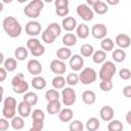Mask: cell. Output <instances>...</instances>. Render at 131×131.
<instances>
[{
  "label": "cell",
  "mask_w": 131,
  "mask_h": 131,
  "mask_svg": "<svg viewBox=\"0 0 131 131\" xmlns=\"http://www.w3.org/2000/svg\"><path fill=\"white\" fill-rule=\"evenodd\" d=\"M2 28L4 32L10 38H17L20 36L23 28L19 21L14 16H6L2 21Z\"/></svg>",
  "instance_id": "1"
},
{
  "label": "cell",
  "mask_w": 131,
  "mask_h": 131,
  "mask_svg": "<svg viewBox=\"0 0 131 131\" xmlns=\"http://www.w3.org/2000/svg\"><path fill=\"white\" fill-rule=\"evenodd\" d=\"M43 8H44V2L42 0H33L25 6L24 13L30 18H37L39 17Z\"/></svg>",
  "instance_id": "2"
},
{
  "label": "cell",
  "mask_w": 131,
  "mask_h": 131,
  "mask_svg": "<svg viewBox=\"0 0 131 131\" xmlns=\"http://www.w3.org/2000/svg\"><path fill=\"white\" fill-rule=\"evenodd\" d=\"M117 72V67L114 61L111 60H105L98 73V77L100 81H112L113 77L115 76Z\"/></svg>",
  "instance_id": "3"
},
{
  "label": "cell",
  "mask_w": 131,
  "mask_h": 131,
  "mask_svg": "<svg viewBox=\"0 0 131 131\" xmlns=\"http://www.w3.org/2000/svg\"><path fill=\"white\" fill-rule=\"evenodd\" d=\"M16 115V99L13 96H7L3 99L2 116L6 119H13Z\"/></svg>",
  "instance_id": "4"
},
{
  "label": "cell",
  "mask_w": 131,
  "mask_h": 131,
  "mask_svg": "<svg viewBox=\"0 0 131 131\" xmlns=\"http://www.w3.org/2000/svg\"><path fill=\"white\" fill-rule=\"evenodd\" d=\"M11 86L14 93L17 94H25L29 90V84L25 80V76L23 73H18L11 79Z\"/></svg>",
  "instance_id": "5"
},
{
  "label": "cell",
  "mask_w": 131,
  "mask_h": 131,
  "mask_svg": "<svg viewBox=\"0 0 131 131\" xmlns=\"http://www.w3.org/2000/svg\"><path fill=\"white\" fill-rule=\"evenodd\" d=\"M27 48L31 51L32 55L35 57L42 56L45 53V47L43 44H41L40 40L37 38H30L27 41Z\"/></svg>",
  "instance_id": "6"
},
{
  "label": "cell",
  "mask_w": 131,
  "mask_h": 131,
  "mask_svg": "<svg viewBox=\"0 0 131 131\" xmlns=\"http://www.w3.org/2000/svg\"><path fill=\"white\" fill-rule=\"evenodd\" d=\"M97 79V74L92 68H84L79 74V80L84 85H90Z\"/></svg>",
  "instance_id": "7"
},
{
  "label": "cell",
  "mask_w": 131,
  "mask_h": 131,
  "mask_svg": "<svg viewBox=\"0 0 131 131\" xmlns=\"http://www.w3.org/2000/svg\"><path fill=\"white\" fill-rule=\"evenodd\" d=\"M76 12L85 21H90L94 17V11H93V9L90 6H88L86 3L79 4L77 6V8H76Z\"/></svg>",
  "instance_id": "8"
},
{
  "label": "cell",
  "mask_w": 131,
  "mask_h": 131,
  "mask_svg": "<svg viewBox=\"0 0 131 131\" xmlns=\"http://www.w3.org/2000/svg\"><path fill=\"white\" fill-rule=\"evenodd\" d=\"M77 94L72 87H64L61 91V100L66 106H71L76 102Z\"/></svg>",
  "instance_id": "9"
},
{
  "label": "cell",
  "mask_w": 131,
  "mask_h": 131,
  "mask_svg": "<svg viewBox=\"0 0 131 131\" xmlns=\"http://www.w3.org/2000/svg\"><path fill=\"white\" fill-rule=\"evenodd\" d=\"M25 32L27 35L31 36V38H35L41 33V24L37 20H30L25 27Z\"/></svg>",
  "instance_id": "10"
},
{
  "label": "cell",
  "mask_w": 131,
  "mask_h": 131,
  "mask_svg": "<svg viewBox=\"0 0 131 131\" xmlns=\"http://www.w3.org/2000/svg\"><path fill=\"white\" fill-rule=\"evenodd\" d=\"M49 68H50L51 72L53 74H55L56 76H62V74H64L66 71H67L66 62L58 59V58H55V59L51 60V62L49 64Z\"/></svg>",
  "instance_id": "11"
},
{
  "label": "cell",
  "mask_w": 131,
  "mask_h": 131,
  "mask_svg": "<svg viewBox=\"0 0 131 131\" xmlns=\"http://www.w3.org/2000/svg\"><path fill=\"white\" fill-rule=\"evenodd\" d=\"M107 34V28L103 24H95L91 28V35L98 40H102L106 38Z\"/></svg>",
  "instance_id": "12"
},
{
  "label": "cell",
  "mask_w": 131,
  "mask_h": 131,
  "mask_svg": "<svg viewBox=\"0 0 131 131\" xmlns=\"http://www.w3.org/2000/svg\"><path fill=\"white\" fill-rule=\"evenodd\" d=\"M27 70H28V72L31 74V75H33V76H40V74L42 73V71H43V68H42V64H41V62L38 60V59H36V58H32V59H30L29 61H28V63H27Z\"/></svg>",
  "instance_id": "13"
},
{
  "label": "cell",
  "mask_w": 131,
  "mask_h": 131,
  "mask_svg": "<svg viewBox=\"0 0 131 131\" xmlns=\"http://www.w3.org/2000/svg\"><path fill=\"white\" fill-rule=\"evenodd\" d=\"M69 66L74 72H79L84 67V58L81 54H74L69 60Z\"/></svg>",
  "instance_id": "14"
},
{
  "label": "cell",
  "mask_w": 131,
  "mask_h": 131,
  "mask_svg": "<svg viewBox=\"0 0 131 131\" xmlns=\"http://www.w3.org/2000/svg\"><path fill=\"white\" fill-rule=\"evenodd\" d=\"M115 42L118 45V47L121 48V49H126V48H128L131 45V39H130V37L127 34H124V33L118 34L116 36Z\"/></svg>",
  "instance_id": "15"
},
{
  "label": "cell",
  "mask_w": 131,
  "mask_h": 131,
  "mask_svg": "<svg viewBox=\"0 0 131 131\" xmlns=\"http://www.w3.org/2000/svg\"><path fill=\"white\" fill-rule=\"evenodd\" d=\"M114 116H115L114 108L110 105H104L99 111V117L104 122H111L112 120H114Z\"/></svg>",
  "instance_id": "16"
},
{
  "label": "cell",
  "mask_w": 131,
  "mask_h": 131,
  "mask_svg": "<svg viewBox=\"0 0 131 131\" xmlns=\"http://www.w3.org/2000/svg\"><path fill=\"white\" fill-rule=\"evenodd\" d=\"M61 27L64 31L67 32H72L74 31L75 29H77L78 25H77V20L75 17L73 16H67L64 18H62V21H61Z\"/></svg>",
  "instance_id": "17"
},
{
  "label": "cell",
  "mask_w": 131,
  "mask_h": 131,
  "mask_svg": "<svg viewBox=\"0 0 131 131\" xmlns=\"http://www.w3.org/2000/svg\"><path fill=\"white\" fill-rule=\"evenodd\" d=\"M17 113H18V116L23 118H28L30 115H32V106L23 100L17 105Z\"/></svg>",
  "instance_id": "18"
},
{
  "label": "cell",
  "mask_w": 131,
  "mask_h": 131,
  "mask_svg": "<svg viewBox=\"0 0 131 131\" xmlns=\"http://www.w3.org/2000/svg\"><path fill=\"white\" fill-rule=\"evenodd\" d=\"M73 117H74V112H73V110L70 108V107L61 108V111H60L59 114H58V119H59L61 122H63V123L72 122Z\"/></svg>",
  "instance_id": "19"
},
{
  "label": "cell",
  "mask_w": 131,
  "mask_h": 131,
  "mask_svg": "<svg viewBox=\"0 0 131 131\" xmlns=\"http://www.w3.org/2000/svg\"><path fill=\"white\" fill-rule=\"evenodd\" d=\"M46 111L49 115H56L59 114V112L61 111V102L59 100H55V101H49L46 105Z\"/></svg>",
  "instance_id": "20"
},
{
  "label": "cell",
  "mask_w": 131,
  "mask_h": 131,
  "mask_svg": "<svg viewBox=\"0 0 131 131\" xmlns=\"http://www.w3.org/2000/svg\"><path fill=\"white\" fill-rule=\"evenodd\" d=\"M82 100L85 104L91 105L96 101V94L92 90H85L82 93Z\"/></svg>",
  "instance_id": "21"
},
{
  "label": "cell",
  "mask_w": 131,
  "mask_h": 131,
  "mask_svg": "<svg viewBox=\"0 0 131 131\" xmlns=\"http://www.w3.org/2000/svg\"><path fill=\"white\" fill-rule=\"evenodd\" d=\"M90 34V30L89 27L86 24H80L78 25L77 29H76V36L80 39H86Z\"/></svg>",
  "instance_id": "22"
},
{
  "label": "cell",
  "mask_w": 131,
  "mask_h": 131,
  "mask_svg": "<svg viewBox=\"0 0 131 131\" xmlns=\"http://www.w3.org/2000/svg\"><path fill=\"white\" fill-rule=\"evenodd\" d=\"M56 56L58 59L62 60V61H66V60H70V58L72 57V51L69 47H60L57 49L56 51Z\"/></svg>",
  "instance_id": "23"
},
{
  "label": "cell",
  "mask_w": 131,
  "mask_h": 131,
  "mask_svg": "<svg viewBox=\"0 0 131 131\" xmlns=\"http://www.w3.org/2000/svg\"><path fill=\"white\" fill-rule=\"evenodd\" d=\"M46 80L42 77V76H36L32 79L31 81V85L34 89L36 90H42L46 87Z\"/></svg>",
  "instance_id": "24"
},
{
  "label": "cell",
  "mask_w": 131,
  "mask_h": 131,
  "mask_svg": "<svg viewBox=\"0 0 131 131\" xmlns=\"http://www.w3.org/2000/svg\"><path fill=\"white\" fill-rule=\"evenodd\" d=\"M77 36L73 33H67L66 35H63L62 37V44L66 46V47H71V46H74L77 44Z\"/></svg>",
  "instance_id": "25"
},
{
  "label": "cell",
  "mask_w": 131,
  "mask_h": 131,
  "mask_svg": "<svg viewBox=\"0 0 131 131\" xmlns=\"http://www.w3.org/2000/svg\"><path fill=\"white\" fill-rule=\"evenodd\" d=\"M100 127V122L97 118L91 117L86 122V129L87 131H97Z\"/></svg>",
  "instance_id": "26"
},
{
  "label": "cell",
  "mask_w": 131,
  "mask_h": 131,
  "mask_svg": "<svg viewBox=\"0 0 131 131\" xmlns=\"http://www.w3.org/2000/svg\"><path fill=\"white\" fill-rule=\"evenodd\" d=\"M28 54H29L28 49L24 46H18L14 50V57H15L16 60H19V61H23V60L27 59Z\"/></svg>",
  "instance_id": "27"
},
{
  "label": "cell",
  "mask_w": 131,
  "mask_h": 131,
  "mask_svg": "<svg viewBox=\"0 0 131 131\" xmlns=\"http://www.w3.org/2000/svg\"><path fill=\"white\" fill-rule=\"evenodd\" d=\"M106 59V52H104L103 50H96L94 51L93 55H92V60L94 63L97 64H102Z\"/></svg>",
  "instance_id": "28"
},
{
  "label": "cell",
  "mask_w": 131,
  "mask_h": 131,
  "mask_svg": "<svg viewBox=\"0 0 131 131\" xmlns=\"http://www.w3.org/2000/svg\"><path fill=\"white\" fill-rule=\"evenodd\" d=\"M51 84H52V86H53L54 89L60 90V89H63V88L66 87L67 81H66V78L62 77V76H55V77L52 79Z\"/></svg>",
  "instance_id": "29"
},
{
  "label": "cell",
  "mask_w": 131,
  "mask_h": 131,
  "mask_svg": "<svg viewBox=\"0 0 131 131\" xmlns=\"http://www.w3.org/2000/svg\"><path fill=\"white\" fill-rule=\"evenodd\" d=\"M126 52L124 49H121V48H118V49H115L113 50L112 52V58L116 61V62H122L126 59Z\"/></svg>",
  "instance_id": "30"
},
{
  "label": "cell",
  "mask_w": 131,
  "mask_h": 131,
  "mask_svg": "<svg viewBox=\"0 0 131 131\" xmlns=\"http://www.w3.org/2000/svg\"><path fill=\"white\" fill-rule=\"evenodd\" d=\"M23 98H24L23 100L26 101L31 106L36 105L37 102H38V95L35 92H32V91H28L27 93H25V95H24Z\"/></svg>",
  "instance_id": "31"
},
{
  "label": "cell",
  "mask_w": 131,
  "mask_h": 131,
  "mask_svg": "<svg viewBox=\"0 0 131 131\" xmlns=\"http://www.w3.org/2000/svg\"><path fill=\"white\" fill-rule=\"evenodd\" d=\"M92 9H93V11H94L95 13H97V14H104V13L107 12L108 6H107V4H106L105 2L98 0V2L92 7Z\"/></svg>",
  "instance_id": "32"
},
{
  "label": "cell",
  "mask_w": 131,
  "mask_h": 131,
  "mask_svg": "<svg viewBox=\"0 0 131 131\" xmlns=\"http://www.w3.org/2000/svg\"><path fill=\"white\" fill-rule=\"evenodd\" d=\"M80 53L83 57H90L94 53V47L91 44H88V43L83 44L80 47Z\"/></svg>",
  "instance_id": "33"
},
{
  "label": "cell",
  "mask_w": 131,
  "mask_h": 131,
  "mask_svg": "<svg viewBox=\"0 0 131 131\" xmlns=\"http://www.w3.org/2000/svg\"><path fill=\"white\" fill-rule=\"evenodd\" d=\"M3 68L7 72H13L17 68V60L13 57H8L5 59V61L3 63Z\"/></svg>",
  "instance_id": "34"
},
{
  "label": "cell",
  "mask_w": 131,
  "mask_h": 131,
  "mask_svg": "<svg viewBox=\"0 0 131 131\" xmlns=\"http://www.w3.org/2000/svg\"><path fill=\"white\" fill-rule=\"evenodd\" d=\"M10 124L14 130H21L25 127V120L20 116H15L13 119H11Z\"/></svg>",
  "instance_id": "35"
},
{
  "label": "cell",
  "mask_w": 131,
  "mask_h": 131,
  "mask_svg": "<svg viewBox=\"0 0 131 131\" xmlns=\"http://www.w3.org/2000/svg\"><path fill=\"white\" fill-rule=\"evenodd\" d=\"M114 46H115V43H114V41H113L111 38H104V39H102L101 42H100L101 50H103L104 52L113 51Z\"/></svg>",
  "instance_id": "36"
},
{
  "label": "cell",
  "mask_w": 131,
  "mask_h": 131,
  "mask_svg": "<svg viewBox=\"0 0 131 131\" xmlns=\"http://www.w3.org/2000/svg\"><path fill=\"white\" fill-rule=\"evenodd\" d=\"M123 129H124V126L120 120H112L107 124L108 131H123Z\"/></svg>",
  "instance_id": "37"
},
{
  "label": "cell",
  "mask_w": 131,
  "mask_h": 131,
  "mask_svg": "<svg viewBox=\"0 0 131 131\" xmlns=\"http://www.w3.org/2000/svg\"><path fill=\"white\" fill-rule=\"evenodd\" d=\"M55 39H56V36L47 29H45L44 32L42 33V41L46 44H52L55 41Z\"/></svg>",
  "instance_id": "38"
},
{
  "label": "cell",
  "mask_w": 131,
  "mask_h": 131,
  "mask_svg": "<svg viewBox=\"0 0 131 131\" xmlns=\"http://www.w3.org/2000/svg\"><path fill=\"white\" fill-rule=\"evenodd\" d=\"M59 92L56 90V89H49L45 92V98L46 100L49 102V101H55V100H59Z\"/></svg>",
  "instance_id": "39"
},
{
  "label": "cell",
  "mask_w": 131,
  "mask_h": 131,
  "mask_svg": "<svg viewBox=\"0 0 131 131\" xmlns=\"http://www.w3.org/2000/svg\"><path fill=\"white\" fill-rule=\"evenodd\" d=\"M66 81H67V84H68L70 87H71V86H75V85H77V84L80 82V80H79V75L76 74V73H70V74L67 76Z\"/></svg>",
  "instance_id": "40"
},
{
  "label": "cell",
  "mask_w": 131,
  "mask_h": 131,
  "mask_svg": "<svg viewBox=\"0 0 131 131\" xmlns=\"http://www.w3.org/2000/svg\"><path fill=\"white\" fill-rule=\"evenodd\" d=\"M32 120L33 121H38V122H44L45 120V115L44 112L40 108H36L32 112Z\"/></svg>",
  "instance_id": "41"
},
{
  "label": "cell",
  "mask_w": 131,
  "mask_h": 131,
  "mask_svg": "<svg viewBox=\"0 0 131 131\" xmlns=\"http://www.w3.org/2000/svg\"><path fill=\"white\" fill-rule=\"evenodd\" d=\"M70 131H84V125L80 120H74L70 123Z\"/></svg>",
  "instance_id": "42"
},
{
  "label": "cell",
  "mask_w": 131,
  "mask_h": 131,
  "mask_svg": "<svg viewBox=\"0 0 131 131\" xmlns=\"http://www.w3.org/2000/svg\"><path fill=\"white\" fill-rule=\"evenodd\" d=\"M46 29L49 30L51 33H53L56 36V38L61 34V27L57 23H51V24H49Z\"/></svg>",
  "instance_id": "43"
},
{
  "label": "cell",
  "mask_w": 131,
  "mask_h": 131,
  "mask_svg": "<svg viewBox=\"0 0 131 131\" xmlns=\"http://www.w3.org/2000/svg\"><path fill=\"white\" fill-rule=\"evenodd\" d=\"M113 87H114V84H113L112 81H100V83H99L100 90H102L104 92L111 91L113 89Z\"/></svg>",
  "instance_id": "44"
},
{
  "label": "cell",
  "mask_w": 131,
  "mask_h": 131,
  "mask_svg": "<svg viewBox=\"0 0 131 131\" xmlns=\"http://www.w3.org/2000/svg\"><path fill=\"white\" fill-rule=\"evenodd\" d=\"M119 77L122 79V80H129L131 78V71L127 68H123L119 71Z\"/></svg>",
  "instance_id": "45"
},
{
  "label": "cell",
  "mask_w": 131,
  "mask_h": 131,
  "mask_svg": "<svg viewBox=\"0 0 131 131\" xmlns=\"http://www.w3.org/2000/svg\"><path fill=\"white\" fill-rule=\"evenodd\" d=\"M70 12L69 7H62V8H55V13L60 17H67Z\"/></svg>",
  "instance_id": "46"
},
{
  "label": "cell",
  "mask_w": 131,
  "mask_h": 131,
  "mask_svg": "<svg viewBox=\"0 0 131 131\" xmlns=\"http://www.w3.org/2000/svg\"><path fill=\"white\" fill-rule=\"evenodd\" d=\"M9 126H11V124L8 121V119H6V118L0 119V130L1 131H6L9 128Z\"/></svg>",
  "instance_id": "47"
},
{
  "label": "cell",
  "mask_w": 131,
  "mask_h": 131,
  "mask_svg": "<svg viewBox=\"0 0 131 131\" xmlns=\"http://www.w3.org/2000/svg\"><path fill=\"white\" fill-rule=\"evenodd\" d=\"M69 0H56L54 2L55 8H62V7H69Z\"/></svg>",
  "instance_id": "48"
},
{
  "label": "cell",
  "mask_w": 131,
  "mask_h": 131,
  "mask_svg": "<svg viewBox=\"0 0 131 131\" xmlns=\"http://www.w3.org/2000/svg\"><path fill=\"white\" fill-rule=\"evenodd\" d=\"M123 95L127 98H131V85H126L123 88Z\"/></svg>",
  "instance_id": "49"
},
{
  "label": "cell",
  "mask_w": 131,
  "mask_h": 131,
  "mask_svg": "<svg viewBox=\"0 0 131 131\" xmlns=\"http://www.w3.org/2000/svg\"><path fill=\"white\" fill-rule=\"evenodd\" d=\"M6 77H7V71L3 67H1L0 68V82H3L6 79Z\"/></svg>",
  "instance_id": "50"
},
{
  "label": "cell",
  "mask_w": 131,
  "mask_h": 131,
  "mask_svg": "<svg viewBox=\"0 0 131 131\" xmlns=\"http://www.w3.org/2000/svg\"><path fill=\"white\" fill-rule=\"evenodd\" d=\"M32 127H35V128L40 129V130H43V128H44V122L33 121V125H32Z\"/></svg>",
  "instance_id": "51"
},
{
  "label": "cell",
  "mask_w": 131,
  "mask_h": 131,
  "mask_svg": "<svg viewBox=\"0 0 131 131\" xmlns=\"http://www.w3.org/2000/svg\"><path fill=\"white\" fill-rule=\"evenodd\" d=\"M97 2H98V0H87L86 1V4L88 6H90V7H93Z\"/></svg>",
  "instance_id": "52"
},
{
  "label": "cell",
  "mask_w": 131,
  "mask_h": 131,
  "mask_svg": "<svg viewBox=\"0 0 131 131\" xmlns=\"http://www.w3.org/2000/svg\"><path fill=\"white\" fill-rule=\"evenodd\" d=\"M126 122L129 125H131V111H128L126 114Z\"/></svg>",
  "instance_id": "53"
},
{
  "label": "cell",
  "mask_w": 131,
  "mask_h": 131,
  "mask_svg": "<svg viewBox=\"0 0 131 131\" xmlns=\"http://www.w3.org/2000/svg\"><path fill=\"white\" fill-rule=\"evenodd\" d=\"M119 0H116V1H112V0H106V4H111V5H116V4H119Z\"/></svg>",
  "instance_id": "54"
},
{
  "label": "cell",
  "mask_w": 131,
  "mask_h": 131,
  "mask_svg": "<svg viewBox=\"0 0 131 131\" xmlns=\"http://www.w3.org/2000/svg\"><path fill=\"white\" fill-rule=\"evenodd\" d=\"M29 131H42V130L37 129V128H35V127H31V128L29 129Z\"/></svg>",
  "instance_id": "55"
},
{
  "label": "cell",
  "mask_w": 131,
  "mask_h": 131,
  "mask_svg": "<svg viewBox=\"0 0 131 131\" xmlns=\"http://www.w3.org/2000/svg\"><path fill=\"white\" fill-rule=\"evenodd\" d=\"M97 131H99V130H97Z\"/></svg>",
  "instance_id": "56"
}]
</instances>
